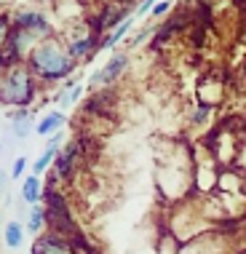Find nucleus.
<instances>
[{
	"label": "nucleus",
	"instance_id": "f257e3e1",
	"mask_svg": "<svg viewBox=\"0 0 246 254\" xmlns=\"http://www.w3.org/2000/svg\"><path fill=\"white\" fill-rule=\"evenodd\" d=\"M24 64L30 67V72L35 75L38 83H43V86H57L59 80H64V78L70 80V75L78 70V62L70 57L67 43L62 35H54L49 40H43V43H38L35 51L27 57Z\"/></svg>",
	"mask_w": 246,
	"mask_h": 254
},
{
	"label": "nucleus",
	"instance_id": "f03ea898",
	"mask_svg": "<svg viewBox=\"0 0 246 254\" xmlns=\"http://www.w3.org/2000/svg\"><path fill=\"white\" fill-rule=\"evenodd\" d=\"M38 78L30 72L27 64H16L11 70H3L0 78V102L11 110H32V102L38 97Z\"/></svg>",
	"mask_w": 246,
	"mask_h": 254
},
{
	"label": "nucleus",
	"instance_id": "7ed1b4c3",
	"mask_svg": "<svg viewBox=\"0 0 246 254\" xmlns=\"http://www.w3.org/2000/svg\"><path fill=\"white\" fill-rule=\"evenodd\" d=\"M43 209H46V225H49V233H57V236L67 238V241H70L75 233H80V228L75 225V217H72V206H70L67 195L62 193L59 188L46 190Z\"/></svg>",
	"mask_w": 246,
	"mask_h": 254
},
{
	"label": "nucleus",
	"instance_id": "20e7f679",
	"mask_svg": "<svg viewBox=\"0 0 246 254\" xmlns=\"http://www.w3.org/2000/svg\"><path fill=\"white\" fill-rule=\"evenodd\" d=\"M11 27H19V30L32 32L40 43L54 38V24H51L49 13H43L40 8H19V11H13L11 13Z\"/></svg>",
	"mask_w": 246,
	"mask_h": 254
},
{
	"label": "nucleus",
	"instance_id": "39448f33",
	"mask_svg": "<svg viewBox=\"0 0 246 254\" xmlns=\"http://www.w3.org/2000/svg\"><path fill=\"white\" fill-rule=\"evenodd\" d=\"M128 64H131V54L126 51H115L110 59H107L105 67H99L97 72L88 78V88L94 91H105V88H110L118 78H123V72L128 70Z\"/></svg>",
	"mask_w": 246,
	"mask_h": 254
},
{
	"label": "nucleus",
	"instance_id": "423d86ee",
	"mask_svg": "<svg viewBox=\"0 0 246 254\" xmlns=\"http://www.w3.org/2000/svg\"><path fill=\"white\" fill-rule=\"evenodd\" d=\"M83 155H86V150H83V142L80 139L67 142V145L62 147L57 163H54V174H57V180L59 182H70L72 174H75V166H78V161Z\"/></svg>",
	"mask_w": 246,
	"mask_h": 254
},
{
	"label": "nucleus",
	"instance_id": "0eeeda50",
	"mask_svg": "<svg viewBox=\"0 0 246 254\" xmlns=\"http://www.w3.org/2000/svg\"><path fill=\"white\" fill-rule=\"evenodd\" d=\"M8 126H11L13 139H27V136L38 128L35 110H11L8 113Z\"/></svg>",
	"mask_w": 246,
	"mask_h": 254
},
{
	"label": "nucleus",
	"instance_id": "6e6552de",
	"mask_svg": "<svg viewBox=\"0 0 246 254\" xmlns=\"http://www.w3.org/2000/svg\"><path fill=\"white\" fill-rule=\"evenodd\" d=\"M32 254H75V252H72V244L67 238L57 236V233H43L32 244Z\"/></svg>",
	"mask_w": 246,
	"mask_h": 254
},
{
	"label": "nucleus",
	"instance_id": "1a4fd4ad",
	"mask_svg": "<svg viewBox=\"0 0 246 254\" xmlns=\"http://www.w3.org/2000/svg\"><path fill=\"white\" fill-rule=\"evenodd\" d=\"M64 123H67V115L62 113V110H49V113H46L43 118L38 121L35 134H38V136H46V139H51L54 134H59L62 128H64Z\"/></svg>",
	"mask_w": 246,
	"mask_h": 254
},
{
	"label": "nucleus",
	"instance_id": "9d476101",
	"mask_svg": "<svg viewBox=\"0 0 246 254\" xmlns=\"http://www.w3.org/2000/svg\"><path fill=\"white\" fill-rule=\"evenodd\" d=\"M43 195H46V188L40 182V177L30 174L22 180V201L27 206H35V203H43Z\"/></svg>",
	"mask_w": 246,
	"mask_h": 254
},
{
	"label": "nucleus",
	"instance_id": "9b49d317",
	"mask_svg": "<svg viewBox=\"0 0 246 254\" xmlns=\"http://www.w3.org/2000/svg\"><path fill=\"white\" fill-rule=\"evenodd\" d=\"M24 225L19 222V219H8L5 222V230H3V241L8 249H19V246L24 244Z\"/></svg>",
	"mask_w": 246,
	"mask_h": 254
},
{
	"label": "nucleus",
	"instance_id": "f8f14e48",
	"mask_svg": "<svg viewBox=\"0 0 246 254\" xmlns=\"http://www.w3.org/2000/svg\"><path fill=\"white\" fill-rule=\"evenodd\" d=\"M136 22V19L131 16L128 22H123L121 27H115V30L110 32V35H105V40H102V46H99V51H110V49H115L118 43H123L126 40V35H128V30H131V24Z\"/></svg>",
	"mask_w": 246,
	"mask_h": 254
},
{
	"label": "nucleus",
	"instance_id": "ddd939ff",
	"mask_svg": "<svg viewBox=\"0 0 246 254\" xmlns=\"http://www.w3.org/2000/svg\"><path fill=\"white\" fill-rule=\"evenodd\" d=\"M24 228H30V233H40V230L46 228V209H43V203L30 206V211H27V222H24Z\"/></svg>",
	"mask_w": 246,
	"mask_h": 254
},
{
	"label": "nucleus",
	"instance_id": "4468645a",
	"mask_svg": "<svg viewBox=\"0 0 246 254\" xmlns=\"http://www.w3.org/2000/svg\"><path fill=\"white\" fill-rule=\"evenodd\" d=\"M174 8V3H169V0H161V3H155L153 5V11H150V16L155 19V22H163V19H166V11H172Z\"/></svg>",
	"mask_w": 246,
	"mask_h": 254
},
{
	"label": "nucleus",
	"instance_id": "2eb2a0df",
	"mask_svg": "<svg viewBox=\"0 0 246 254\" xmlns=\"http://www.w3.org/2000/svg\"><path fill=\"white\" fill-rule=\"evenodd\" d=\"M27 158L24 155H19V158H13V163H11V180H22L24 177V171H27Z\"/></svg>",
	"mask_w": 246,
	"mask_h": 254
},
{
	"label": "nucleus",
	"instance_id": "dca6fc26",
	"mask_svg": "<svg viewBox=\"0 0 246 254\" xmlns=\"http://www.w3.org/2000/svg\"><path fill=\"white\" fill-rule=\"evenodd\" d=\"M209 113H211V107L203 105V102H198V107H195V113H193V118H190V121H193L195 126H201V123L209 118Z\"/></svg>",
	"mask_w": 246,
	"mask_h": 254
},
{
	"label": "nucleus",
	"instance_id": "f3484780",
	"mask_svg": "<svg viewBox=\"0 0 246 254\" xmlns=\"http://www.w3.org/2000/svg\"><path fill=\"white\" fill-rule=\"evenodd\" d=\"M153 5H155L153 0H142V3L136 5V11H134V19H139V16H145L147 11H153Z\"/></svg>",
	"mask_w": 246,
	"mask_h": 254
}]
</instances>
